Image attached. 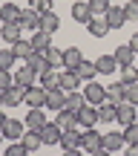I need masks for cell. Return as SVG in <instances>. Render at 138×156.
<instances>
[{"instance_id":"7","label":"cell","mask_w":138,"mask_h":156,"mask_svg":"<svg viewBox=\"0 0 138 156\" xmlns=\"http://www.w3.org/2000/svg\"><path fill=\"white\" fill-rule=\"evenodd\" d=\"M35 78H38V73H35V69L29 67V64H23V67L15 73V87L29 90V87H35Z\"/></svg>"},{"instance_id":"12","label":"cell","mask_w":138,"mask_h":156,"mask_svg":"<svg viewBox=\"0 0 138 156\" xmlns=\"http://www.w3.org/2000/svg\"><path fill=\"white\" fill-rule=\"evenodd\" d=\"M78 124H83V127H95V124H101V119H98V107L83 104L81 110H78Z\"/></svg>"},{"instance_id":"46","label":"cell","mask_w":138,"mask_h":156,"mask_svg":"<svg viewBox=\"0 0 138 156\" xmlns=\"http://www.w3.org/2000/svg\"><path fill=\"white\" fill-rule=\"evenodd\" d=\"M63 156H83L81 147H72V151H63Z\"/></svg>"},{"instance_id":"6","label":"cell","mask_w":138,"mask_h":156,"mask_svg":"<svg viewBox=\"0 0 138 156\" xmlns=\"http://www.w3.org/2000/svg\"><path fill=\"white\" fill-rule=\"evenodd\" d=\"M101 147H104L106 153H115V151H121V147H127V142H124V133H118V130H112V133H104V136H101Z\"/></svg>"},{"instance_id":"22","label":"cell","mask_w":138,"mask_h":156,"mask_svg":"<svg viewBox=\"0 0 138 156\" xmlns=\"http://www.w3.org/2000/svg\"><path fill=\"white\" fill-rule=\"evenodd\" d=\"M86 32L92 35V38H104V35H106V32H112V29L106 26V20H104V17H98V15H95L92 20L86 23Z\"/></svg>"},{"instance_id":"45","label":"cell","mask_w":138,"mask_h":156,"mask_svg":"<svg viewBox=\"0 0 138 156\" xmlns=\"http://www.w3.org/2000/svg\"><path fill=\"white\" fill-rule=\"evenodd\" d=\"M130 46H133V52L138 55V32H133V38H130Z\"/></svg>"},{"instance_id":"23","label":"cell","mask_w":138,"mask_h":156,"mask_svg":"<svg viewBox=\"0 0 138 156\" xmlns=\"http://www.w3.org/2000/svg\"><path fill=\"white\" fill-rule=\"evenodd\" d=\"M61 147H63V151L81 147V130H78V127H72V130H63V136H61Z\"/></svg>"},{"instance_id":"18","label":"cell","mask_w":138,"mask_h":156,"mask_svg":"<svg viewBox=\"0 0 138 156\" xmlns=\"http://www.w3.org/2000/svg\"><path fill=\"white\" fill-rule=\"evenodd\" d=\"M29 44H32L35 52H46V49L52 46V35H49V32H40V29H38V32H32Z\"/></svg>"},{"instance_id":"27","label":"cell","mask_w":138,"mask_h":156,"mask_svg":"<svg viewBox=\"0 0 138 156\" xmlns=\"http://www.w3.org/2000/svg\"><path fill=\"white\" fill-rule=\"evenodd\" d=\"M23 93H26V90H20V87H9V90H3V104H6V107H17V104H23Z\"/></svg>"},{"instance_id":"40","label":"cell","mask_w":138,"mask_h":156,"mask_svg":"<svg viewBox=\"0 0 138 156\" xmlns=\"http://www.w3.org/2000/svg\"><path fill=\"white\" fill-rule=\"evenodd\" d=\"M109 6H112L109 0H89V9H92V15H98V17H104Z\"/></svg>"},{"instance_id":"2","label":"cell","mask_w":138,"mask_h":156,"mask_svg":"<svg viewBox=\"0 0 138 156\" xmlns=\"http://www.w3.org/2000/svg\"><path fill=\"white\" fill-rule=\"evenodd\" d=\"M23 104H26L29 110H43L46 107V90L43 87H29L26 93H23Z\"/></svg>"},{"instance_id":"13","label":"cell","mask_w":138,"mask_h":156,"mask_svg":"<svg viewBox=\"0 0 138 156\" xmlns=\"http://www.w3.org/2000/svg\"><path fill=\"white\" fill-rule=\"evenodd\" d=\"M40 17H43V15L29 6V9H23V15H20V26L29 29V32H38V29H40Z\"/></svg>"},{"instance_id":"49","label":"cell","mask_w":138,"mask_h":156,"mask_svg":"<svg viewBox=\"0 0 138 156\" xmlns=\"http://www.w3.org/2000/svg\"><path fill=\"white\" fill-rule=\"evenodd\" d=\"M3 122H6V113H3V110H0V127H3Z\"/></svg>"},{"instance_id":"39","label":"cell","mask_w":138,"mask_h":156,"mask_svg":"<svg viewBox=\"0 0 138 156\" xmlns=\"http://www.w3.org/2000/svg\"><path fill=\"white\" fill-rule=\"evenodd\" d=\"M124 142H127V145H138V122L124 127Z\"/></svg>"},{"instance_id":"33","label":"cell","mask_w":138,"mask_h":156,"mask_svg":"<svg viewBox=\"0 0 138 156\" xmlns=\"http://www.w3.org/2000/svg\"><path fill=\"white\" fill-rule=\"evenodd\" d=\"M86 104V98H83V93H78V90H72V93H66V110L78 113L81 107Z\"/></svg>"},{"instance_id":"30","label":"cell","mask_w":138,"mask_h":156,"mask_svg":"<svg viewBox=\"0 0 138 156\" xmlns=\"http://www.w3.org/2000/svg\"><path fill=\"white\" fill-rule=\"evenodd\" d=\"M26 64H29V67H32V69H35L38 75H40V73H46V69H52L49 64H46V55H43V52H32Z\"/></svg>"},{"instance_id":"1","label":"cell","mask_w":138,"mask_h":156,"mask_svg":"<svg viewBox=\"0 0 138 156\" xmlns=\"http://www.w3.org/2000/svg\"><path fill=\"white\" fill-rule=\"evenodd\" d=\"M3 139H9V142H20L23 139V133H26V122H20V119H6L3 122Z\"/></svg>"},{"instance_id":"32","label":"cell","mask_w":138,"mask_h":156,"mask_svg":"<svg viewBox=\"0 0 138 156\" xmlns=\"http://www.w3.org/2000/svg\"><path fill=\"white\" fill-rule=\"evenodd\" d=\"M43 55H46V64H49L52 69L63 67V49H58V46H49V49H46Z\"/></svg>"},{"instance_id":"34","label":"cell","mask_w":138,"mask_h":156,"mask_svg":"<svg viewBox=\"0 0 138 156\" xmlns=\"http://www.w3.org/2000/svg\"><path fill=\"white\" fill-rule=\"evenodd\" d=\"M115 110H118V107H112V104H101V107H98L101 124H115Z\"/></svg>"},{"instance_id":"41","label":"cell","mask_w":138,"mask_h":156,"mask_svg":"<svg viewBox=\"0 0 138 156\" xmlns=\"http://www.w3.org/2000/svg\"><path fill=\"white\" fill-rule=\"evenodd\" d=\"M3 156H29V151L23 147V142H12V145L3 151Z\"/></svg>"},{"instance_id":"19","label":"cell","mask_w":138,"mask_h":156,"mask_svg":"<svg viewBox=\"0 0 138 156\" xmlns=\"http://www.w3.org/2000/svg\"><path fill=\"white\" fill-rule=\"evenodd\" d=\"M40 87L49 93V90H61V73H55V69H46V73H40Z\"/></svg>"},{"instance_id":"37","label":"cell","mask_w":138,"mask_h":156,"mask_svg":"<svg viewBox=\"0 0 138 156\" xmlns=\"http://www.w3.org/2000/svg\"><path fill=\"white\" fill-rule=\"evenodd\" d=\"M124 101H127V104H133V107H138V81L124 87Z\"/></svg>"},{"instance_id":"44","label":"cell","mask_w":138,"mask_h":156,"mask_svg":"<svg viewBox=\"0 0 138 156\" xmlns=\"http://www.w3.org/2000/svg\"><path fill=\"white\" fill-rule=\"evenodd\" d=\"M29 6H32V9H38L40 15H46V12H52V0H29Z\"/></svg>"},{"instance_id":"17","label":"cell","mask_w":138,"mask_h":156,"mask_svg":"<svg viewBox=\"0 0 138 156\" xmlns=\"http://www.w3.org/2000/svg\"><path fill=\"white\" fill-rule=\"evenodd\" d=\"M121 101H124V84H121V81H112L109 87H106V98H104V104L118 107Z\"/></svg>"},{"instance_id":"36","label":"cell","mask_w":138,"mask_h":156,"mask_svg":"<svg viewBox=\"0 0 138 156\" xmlns=\"http://www.w3.org/2000/svg\"><path fill=\"white\" fill-rule=\"evenodd\" d=\"M118 81H121L124 87H127V84H135L138 81V69L133 64H130V67H121V78H118Z\"/></svg>"},{"instance_id":"29","label":"cell","mask_w":138,"mask_h":156,"mask_svg":"<svg viewBox=\"0 0 138 156\" xmlns=\"http://www.w3.org/2000/svg\"><path fill=\"white\" fill-rule=\"evenodd\" d=\"M58 26H61V17L55 15V12H46L43 17H40V32H58Z\"/></svg>"},{"instance_id":"16","label":"cell","mask_w":138,"mask_h":156,"mask_svg":"<svg viewBox=\"0 0 138 156\" xmlns=\"http://www.w3.org/2000/svg\"><path fill=\"white\" fill-rule=\"evenodd\" d=\"M23 26H20V23H3V29H0V35H3V41H6V44H12V46H15L17 44V41H23Z\"/></svg>"},{"instance_id":"51","label":"cell","mask_w":138,"mask_h":156,"mask_svg":"<svg viewBox=\"0 0 138 156\" xmlns=\"http://www.w3.org/2000/svg\"><path fill=\"white\" fill-rule=\"evenodd\" d=\"M0 142H3V130H0Z\"/></svg>"},{"instance_id":"31","label":"cell","mask_w":138,"mask_h":156,"mask_svg":"<svg viewBox=\"0 0 138 156\" xmlns=\"http://www.w3.org/2000/svg\"><path fill=\"white\" fill-rule=\"evenodd\" d=\"M46 124V113L43 110H29V116H26V127L29 130H40Z\"/></svg>"},{"instance_id":"10","label":"cell","mask_w":138,"mask_h":156,"mask_svg":"<svg viewBox=\"0 0 138 156\" xmlns=\"http://www.w3.org/2000/svg\"><path fill=\"white\" fill-rule=\"evenodd\" d=\"M46 110H66V90H49L46 93Z\"/></svg>"},{"instance_id":"42","label":"cell","mask_w":138,"mask_h":156,"mask_svg":"<svg viewBox=\"0 0 138 156\" xmlns=\"http://www.w3.org/2000/svg\"><path fill=\"white\" fill-rule=\"evenodd\" d=\"M124 15H127V20H138V0L124 3Z\"/></svg>"},{"instance_id":"14","label":"cell","mask_w":138,"mask_h":156,"mask_svg":"<svg viewBox=\"0 0 138 156\" xmlns=\"http://www.w3.org/2000/svg\"><path fill=\"white\" fill-rule=\"evenodd\" d=\"M23 9L17 3H0V23H20Z\"/></svg>"},{"instance_id":"8","label":"cell","mask_w":138,"mask_h":156,"mask_svg":"<svg viewBox=\"0 0 138 156\" xmlns=\"http://www.w3.org/2000/svg\"><path fill=\"white\" fill-rule=\"evenodd\" d=\"M104 20H106V26L109 29H121L124 23H127V15H124V6H109L106 9V15H104Z\"/></svg>"},{"instance_id":"48","label":"cell","mask_w":138,"mask_h":156,"mask_svg":"<svg viewBox=\"0 0 138 156\" xmlns=\"http://www.w3.org/2000/svg\"><path fill=\"white\" fill-rule=\"evenodd\" d=\"M92 156H112V153H106L104 147H101V151H98V153H92Z\"/></svg>"},{"instance_id":"21","label":"cell","mask_w":138,"mask_h":156,"mask_svg":"<svg viewBox=\"0 0 138 156\" xmlns=\"http://www.w3.org/2000/svg\"><path fill=\"white\" fill-rule=\"evenodd\" d=\"M115 61H118V67H130L133 64V58H135V52H133V46L130 44H121V46H115Z\"/></svg>"},{"instance_id":"43","label":"cell","mask_w":138,"mask_h":156,"mask_svg":"<svg viewBox=\"0 0 138 156\" xmlns=\"http://www.w3.org/2000/svg\"><path fill=\"white\" fill-rule=\"evenodd\" d=\"M9 87H15V75L9 69H0V90H9Z\"/></svg>"},{"instance_id":"3","label":"cell","mask_w":138,"mask_h":156,"mask_svg":"<svg viewBox=\"0 0 138 156\" xmlns=\"http://www.w3.org/2000/svg\"><path fill=\"white\" fill-rule=\"evenodd\" d=\"M83 98H86V104L101 107L104 98H106V87H101L98 81H86V87H83Z\"/></svg>"},{"instance_id":"20","label":"cell","mask_w":138,"mask_h":156,"mask_svg":"<svg viewBox=\"0 0 138 156\" xmlns=\"http://www.w3.org/2000/svg\"><path fill=\"white\" fill-rule=\"evenodd\" d=\"M81 87V75L75 73V69H63L61 73V90H66V93H72V90Z\"/></svg>"},{"instance_id":"25","label":"cell","mask_w":138,"mask_h":156,"mask_svg":"<svg viewBox=\"0 0 138 156\" xmlns=\"http://www.w3.org/2000/svg\"><path fill=\"white\" fill-rule=\"evenodd\" d=\"M55 124L61 130H72V127H78V113H72V110H61L58 113V119H55Z\"/></svg>"},{"instance_id":"38","label":"cell","mask_w":138,"mask_h":156,"mask_svg":"<svg viewBox=\"0 0 138 156\" xmlns=\"http://www.w3.org/2000/svg\"><path fill=\"white\" fill-rule=\"evenodd\" d=\"M15 61H17V55L12 49H0V69H12Z\"/></svg>"},{"instance_id":"47","label":"cell","mask_w":138,"mask_h":156,"mask_svg":"<svg viewBox=\"0 0 138 156\" xmlns=\"http://www.w3.org/2000/svg\"><path fill=\"white\" fill-rule=\"evenodd\" d=\"M124 156H138V145H127V153Z\"/></svg>"},{"instance_id":"28","label":"cell","mask_w":138,"mask_h":156,"mask_svg":"<svg viewBox=\"0 0 138 156\" xmlns=\"http://www.w3.org/2000/svg\"><path fill=\"white\" fill-rule=\"evenodd\" d=\"M75 73L81 75V81H95L98 69H95V61H86V58H83V61L78 64V69H75Z\"/></svg>"},{"instance_id":"52","label":"cell","mask_w":138,"mask_h":156,"mask_svg":"<svg viewBox=\"0 0 138 156\" xmlns=\"http://www.w3.org/2000/svg\"><path fill=\"white\" fill-rule=\"evenodd\" d=\"M86 3H89V0H86Z\"/></svg>"},{"instance_id":"26","label":"cell","mask_w":138,"mask_h":156,"mask_svg":"<svg viewBox=\"0 0 138 156\" xmlns=\"http://www.w3.org/2000/svg\"><path fill=\"white\" fill-rule=\"evenodd\" d=\"M20 142H23V147H26L29 153H32V151H40V147H43V139H40V133H38V130H26Z\"/></svg>"},{"instance_id":"4","label":"cell","mask_w":138,"mask_h":156,"mask_svg":"<svg viewBox=\"0 0 138 156\" xmlns=\"http://www.w3.org/2000/svg\"><path fill=\"white\" fill-rule=\"evenodd\" d=\"M81 151H86L89 156L101 151V133H98L95 127H86V130L81 133Z\"/></svg>"},{"instance_id":"15","label":"cell","mask_w":138,"mask_h":156,"mask_svg":"<svg viewBox=\"0 0 138 156\" xmlns=\"http://www.w3.org/2000/svg\"><path fill=\"white\" fill-rule=\"evenodd\" d=\"M95 69H98V75H115V69H121V67H118L115 55H98L95 58Z\"/></svg>"},{"instance_id":"5","label":"cell","mask_w":138,"mask_h":156,"mask_svg":"<svg viewBox=\"0 0 138 156\" xmlns=\"http://www.w3.org/2000/svg\"><path fill=\"white\" fill-rule=\"evenodd\" d=\"M38 133H40V139H43V147H46V145H61V136H63V130L58 127L55 122H46L43 127L38 130Z\"/></svg>"},{"instance_id":"35","label":"cell","mask_w":138,"mask_h":156,"mask_svg":"<svg viewBox=\"0 0 138 156\" xmlns=\"http://www.w3.org/2000/svg\"><path fill=\"white\" fill-rule=\"evenodd\" d=\"M12 52H15L17 58H23V64H26V61H29V55H32L35 49H32V44H29V41H17V44L12 46Z\"/></svg>"},{"instance_id":"24","label":"cell","mask_w":138,"mask_h":156,"mask_svg":"<svg viewBox=\"0 0 138 156\" xmlns=\"http://www.w3.org/2000/svg\"><path fill=\"white\" fill-rule=\"evenodd\" d=\"M83 61L81 49L78 46H69V49H63V69H78V64Z\"/></svg>"},{"instance_id":"50","label":"cell","mask_w":138,"mask_h":156,"mask_svg":"<svg viewBox=\"0 0 138 156\" xmlns=\"http://www.w3.org/2000/svg\"><path fill=\"white\" fill-rule=\"evenodd\" d=\"M0 107H3V90H0Z\"/></svg>"},{"instance_id":"11","label":"cell","mask_w":138,"mask_h":156,"mask_svg":"<svg viewBox=\"0 0 138 156\" xmlns=\"http://www.w3.org/2000/svg\"><path fill=\"white\" fill-rule=\"evenodd\" d=\"M92 17H95V15H92V9H89L86 0H75V3H72V20H78V23L86 26Z\"/></svg>"},{"instance_id":"9","label":"cell","mask_w":138,"mask_h":156,"mask_svg":"<svg viewBox=\"0 0 138 156\" xmlns=\"http://www.w3.org/2000/svg\"><path fill=\"white\" fill-rule=\"evenodd\" d=\"M133 122H138V113H135V107L133 104H127V101H121L118 104V110H115V124H133Z\"/></svg>"}]
</instances>
